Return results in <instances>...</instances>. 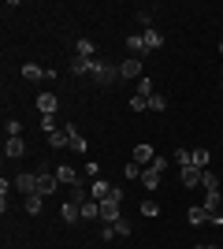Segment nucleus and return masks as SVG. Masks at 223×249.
<instances>
[{
  "instance_id": "24",
  "label": "nucleus",
  "mask_w": 223,
  "mask_h": 249,
  "mask_svg": "<svg viewBox=\"0 0 223 249\" xmlns=\"http://www.w3.org/2000/svg\"><path fill=\"white\" fill-rule=\"evenodd\" d=\"M49 145H52V149H67V126H64V130H52V134H49Z\"/></svg>"
},
{
  "instance_id": "2",
  "label": "nucleus",
  "mask_w": 223,
  "mask_h": 249,
  "mask_svg": "<svg viewBox=\"0 0 223 249\" xmlns=\"http://www.w3.org/2000/svg\"><path fill=\"white\" fill-rule=\"evenodd\" d=\"M56 190H60L56 171H37V194H41V197H49V194H56Z\"/></svg>"
},
{
  "instance_id": "37",
  "label": "nucleus",
  "mask_w": 223,
  "mask_h": 249,
  "mask_svg": "<svg viewBox=\"0 0 223 249\" xmlns=\"http://www.w3.org/2000/svg\"><path fill=\"white\" fill-rule=\"evenodd\" d=\"M149 167H156L160 175H164V171H168V160H164V156H156V160H153V164H149Z\"/></svg>"
},
{
  "instance_id": "12",
  "label": "nucleus",
  "mask_w": 223,
  "mask_h": 249,
  "mask_svg": "<svg viewBox=\"0 0 223 249\" xmlns=\"http://www.w3.org/2000/svg\"><path fill=\"white\" fill-rule=\"evenodd\" d=\"M127 52H130V56H134V60H141V56H145V37H141V34H130V37H127Z\"/></svg>"
},
{
  "instance_id": "16",
  "label": "nucleus",
  "mask_w": 223,
  "mask_h": 249,
  "mask_svg": "<svg viewBox=\"0 0 223 249\" xmlns=\"http://www.w3.org/2000/svg\"><path fill=\"white\" fill-rule=\"evenodd\" d=\"M138 182H141V186H145V190H156V186H160V171H156V167H145Z\"/></svg>"
},
{
  "instance_id": "10",
  "label": "nucleus",
  "mask_w": 223,
  "mask_h": 249,
  "mask_svg": "<svg viewBox=\"0 0 223 249\" xmlns=\"http://www.w3.org/2000/svg\"><path fill=\"white\" fill-rule=\"evenodd\" d=\"M56 178H60V186H74V182H82L78 171H74L71 164H60V167H56Z\"/></svg>"
},
{
  "instance_id": "13",
  "label": "nucleus",
  "mask_w": 223,
  "mask_h": 249,
  "mask_svg": "<svg viewBox=\"0 0 223 249\" xmlns=\"http://www.w3.org/2000/svg\"><path fill=\"white\" fill-rule=\"evenodd\" d=\"M19 71H22V78H26V82H37V78H49V71H45V67H37V63H22Z\"/></svg>"
},
{
  "instance_id": "29",
  "label": "nucleus",
  "mask_w": 223,
  "mask_h": 249,
  "mask_svg": "<svg viewBox=\"0 0 223 249\" xmlns=\"http://www.w3.org/2000/svg\"><path fill=\"white\" fill-rule=\"evenodd\" d=\"M138 93L141 97H153V78H149V74H141V78H138Z\"/></svg>"
},
{
  "instance_id": "3",
  "label": "nucleus",
  "mask_w": 223,
  "mask_h": 249,
  "mask_svg": "<svg viewBox=\"0 0 223 249\" xmlns=\"http://www.w3.org/2000/svg\"><path fill=\"white\" fill-rule=\"evenodd\" d=\"M11 186H15V190H22V194L30 197V194H37V175H30V171H19Z\"/></svg>"
},
{
  "instance_id": "1",
  "label": "nucleus",
  "mask_w": 223,
  "mask_h": 249,
  "mask_svg": "<svg viewBox=\"0 0 223 249\" xmlns=\"http://www.w3.org/2000/svg\"><path fill=\"white\" fill-rule=\"evenodd\" d=\"M93 78H97V86H108L119 78V67H112L108 60H93Z\"/></svg>"
},
{
  "instance_id": "35",
  "label": "nucleus",
  "mask_w": 223,
  "mask_h": 249,
  "mask_svg": "<svg viewBox=\"0 0 223 249\" xmlns=\"http://www.w3.org/2000/svg\"><path fill=\"white\" fill-rule=\"evenodd\" d=\"M41 130H45V134H52V130H60V126H56L52 115H41Z\"/></svg>"
},
{
  "instance_id": "26",
  "label": "nucleus",
  "mask_w": 223,
  "mask_h": 249,
  "mask_svg": "<svg viewBox=\"0 0 223 249\" xmlns=\"http://www.w3.org/2000/svg\"><path fill=\"white\" fill-rule=\"evenodd\" d=\"M130 112H149V97L134 93V97H130Z\"/></svg>"
},
{
  "instance_id": "17",
  "label": "nucleus",
  "mask_w": 223,
  "mask_h": 249,
  "mask_svg": "<svg viewBox=\"0 0 223 249\" xmlns=\"http://www.w3.org/2000/svg\"><path fill=\"white\" fill-rule=\"evenodd\" d=\"M141 37H145V49H149V52L164 49V37H160V30H156V26H153V30H145V34H141Z\"/></svg>"
},
{
  "instance_id": "18",
  "label": "nucleus",
  "mask_w": 223,
  "mask_h": 249,
  "mask_svg": "<svg viewBox=\"0 0 223 249\" xmlns=\"http://www.w3.org/2000/svg\"><path fill=\"white\" fill-rule=\"evenodd\" d=\"M71 74H93V60H86V56H74V60H71Z\"/></svg>"
},
{
  "instance_id": "27",
  "label": "nucleus",
  "mask_w": 223,
  "mask_h": 249,
  "mask_svg": "<svg viewBox=\"0 0 223 249\" xmlns=\"http://www.w3.org/2000/svg\"><path fill=\"white\" fill-rule=\"evenodd\" d=\"M149 112H168V101H164L160 93H153L149 97Z\"/></svg>"
},
{
  "instance_id": "23",
  "label": "nucleus",
  "mask_w": 223,
  "mask_h": 249,
  "mask_svg": "<svg viewBox=\"0 0 223 249\" xmlns=\"http://www.w3.org/2000/svg\"><path fill=\"white\" fill-rule=\"evenodd\" d=\"M208 160H212V156H208V149H193V160H190V164L201 167V171H208Z\"/></svg>"
},
{
  "instance_id": "7",
  "label": "nucleus",
  "mask_w": 223,
  "mask_h": 249,
  "mask_svg": "<svg viewBox=\"0 0 223 249\" xmlns=\"http://www.w3.org/2000/svg\"><path fill=\"white\" fill-rule=\"evenodd\" d=\"M89 197H93V201H108V197H112V182L93 178V182H89Z\"/></svg>"
},
{
  "instance_id": "40",
  "label": "nucleus",
  "mask_w": 223,
  "mask_h": 249,
  "mask_svg": "<svg viewBox=\"0 0 223 249\" xmlns=\"http://www.w3.org/2000/svg\"><path fill=\"white\" fill-rule=\"evenodd\" d=\"M220 89H223V78H220Z\"/></svg>"
},
{
  "instance_id": "21",
  "label": "nucleus",
  "mask_w": 223,
  "mask_h": 249,
  "mask_svg": "<svg viewBox=\"0 0 223 249\" xmlns=\"http://www.w3.org/2000/svg\"><path fill=\"white\" fill-rule=\"evenodd\" d=\"M186 219H190L193 227H197V223H208V219H212V216H208V212H205V208H201V205H193V208H190V212H186Z\"/></svg>"
},
{
  "instance_id": "8",
  "label": "nucleus",
  "mask_w": 223,
  "mask_h": 249,
  "mask_svg": "<svg viewBox=\"0 0 223 249\" xmlns=\"http://www.w3.org/2000/svg\"><path fill=\"white\" fill-rule=\"evenodd\" d=\"M119 78H141V60L127 56V60L119 63Z\"/></svg>"
},
{
  "instance_id": "19",
  "label": "nucleus",
  "mask_w": 223,
  "mask_h": 249,
  "mask_svg": "<svg viewBox=\"0 0 223 249\" xmlns=\"http://www.w3.org/2000/svg\"><path fill=\"white\" fill-rule=\"evenodd\" d=\"M205 212H208V216H212V212H220V190H205Z\"/></svg>"
},
{
  "instance_id": "22",
  "label": "nucleus",
  "mask_w": 223,
  "mask_h": 249,
  "mask_svg": "<svg viewBox=\"0 0 223 249\" xmlns=\"http://www.w3.org/2000/svg\"><path fill=\"white\" fill-rule=\"evenodd\" d=\"M41 208H45L41 194H30V197H26V212H30V216H41Z\"/></svg>"
},
{
  "instance_id": "25",
  "label": "nucleus",
  "mask_w": 223,
  "mask_h": 249,
  "mask_svg": "<svg viewBox=\"0 0 223 249\" xmlns=\"http://www.w3.org/2000/svg\"><path fill=\"white\" fill-rule=\"evenodd\" d=\"M141 171H145V167L134 164V160H127V164H123V178H127V182H130V178H141Z\"/></svg>"
},
{
  "instance_id": "31",
  "label": "nucleus",
  "mask_w": 223,
  "mask_h": 249,
  "mask_svg": "<svg viewBox=\"0 0 223 249\" xmlns=\"http://www.w3.org/2000/svg\"><path fill=\"white\" fill-rule=\"evenodd\" d=\"M112 227H116V234H119V238H130V231H134V227L127 223V219H116Z\"/></svg>"
},
{
  "instance_id": "39",
  "label": "nucleus",
  "mask_w": 223,
  "mask_h": 249,
  "mask_svg": "<svg viewBox=\"0 0 223 249\" xmlns=\"http://www.w3.org/2000/svg\"><path fill=\"white\" fill-rule=\"evenodd\" d=\"M193 249H216V246H193Z\"/></svg>"
},
{
  "instance_id": "15",
  "label": "nucleus",
  "mask_w": 223,
  "mask_h": 249,
  "mask_svg": "<svg viewBox=\"0 0 223 249\" xmlns=\"http://www.w3.org/2000/svg\"><path fill=\"white\" fill-rule=\"evenodd\" d=\"M101 219H104V223L123 219V216H119V205H116V201H101Z\"/></svg>"
},
{
  "instance_id": "9",
  "label": "nucleus",
  "mask_w": 223,
  "mask_h": 249,
  "mask_svg": "<svg viewBox=\"0 0 223 249\" xmlns=\"http://www.w3.org/2000/svg\"><path fill=\"white\" fill-rule=\"evenodd\" d=\"M56 104H60L56 93H37V112L41 115H56Z\"/></svg>"
},
{
  "instance_id": "32",
  "label": "nucleus",
  "mask_w": 223,
  "mask_h": 249,
  "mask_svg": "<svg viewBox=\"0 0 223 249\" xmlns=\"http://www.w3.org/2000/svg\"><path fill=\"white\" fill-rule=\"evenodd\" d=\"M190 160H193V153H186V149H175V164H179V167H190Z\"/></svg>"
},
{
  "instance_id": "41",
  "label": "nucleus",
  "mask_w": 223,
  "mask_h": 249,
  "mask_svg": "<svg viewBox=\"0 0 223 249\" xmlns=\"http://www.w3.org/2000/svg\"><path fill=\"white\" fill-rule=\"evenodd\" d=\"M220 52H223V41H220Z\"/></svg>"
},
{
  "instance_id": "11",
  "label": "nucleus",
  "mask_w": 223,
  "mask_h": 249,
  "mask_svg": "<svg viewBox=\"0 0 223 249\" xmlns=\"http://www.w3.org/2000/svg\"><path fill=\"white\" fill-rule=\"evenodd\" d=\"M4 156H11V160H15V156H26V142H22V138H4Z\"/></svg>"
},
{
  "instance_id": "34",
  "label": "nucleus",
  "mask_w": 223,
  "mask_h": 249,
  "mask_svg": "<svg viewBox=\"0 0 223 249\" xmlns=\"http://www.w3.org/2000/svg\"><path fill=\"white\" fill-rule=\"evenodd\" d=\"M82 175H86V178H101V167H97V160H89V164L82 167Z\"/></svg>"
},
{
  "instance_id": "14",
  "label": "nucleus",
  "mask_w": 223,
  "mask_h": 249,
  "mask_svg": "<svg viewBox=\"0 0 223 249\" xmlns=\"http://www.w3.org/2000/svg\"><path fill=\"white\" fill-rule=\"evenodd\" d=\"M60 216H64L67 223H78V219H82V205H74V201H64V208H60Z\"/></svg>"
},
{
  "instance_id": "28",
  "label": "nucleus",
  "mask_w": 223,
  "mask_h": 249,
  "mask_svg": "<svg viewBox=\"0 0 223 249\" xmlns=\"http://www.w3.org/2000/svg\"><path fill=\"white\" fill-rule=\"evenodd\" d=\"M201 186L205 190H220V178H216L212 171H201Z\"/></svg>"
},
{
  "instance_id": "20",
  "label": "nucleus",
  "mask_w": 223,
  "mask_h": 249,
  "mask_svg": "<svg viewBox=\"0 0 223 249\" xmlns=\"http://www.w3.org/2000/svg\"><path fill=\"white\" fill-rule=\"evenodd\" d=\"M74 56H86V60H97V56H93V41H89V37H78V41H74Z\"/></svg>"
},
{
  "instance_id": "30",
  "label": "nucleus",
  "mask_w": 223,
  "mask_h": 249,
  "mask_svg": "<svg viewBox=\"0 0 223 249\" xmlns=\"http://www.w3.org/2000/svg\"><path fill=\"white\" fill-rule=\"evenodd\" d=\"M4 130H8V138H22V123H19V119H8Z\"/></svg>"
},
{
  "instance_id": "5",
  "label": "nucleus",
  "mask_w": 223,
  "mask_h": 249,
  "mask_svg": "<svg viewBox=\"0 0 223 249\" xmlns=\"http://www.w3.org/2000/svg\"><path fill=\"white\" fill-rule=\"evenodd\" d=\"M130 156H134V164L149 167V164H153V160H156V149H153V145H145V142H141V145H134V153H130Z\"/></svg>"
},
{
  "instance_id": "36",
  "label": "nucleus",
  "mask_w": 223,
  "mask_h": 249,
  "mask_svg": "<svg viewBox=\"0 0 223 249\" xmlns=\"http://www.w3.org/2000/svg\"><path fill=\"white\" fill-rule=\"evenodd\" d=\"M112 238H119L116 227H112V223H104V231H101V242H112Z\"/></svg>"
},
{
  "instance_id": "38",
  "label": "nucleus",
  "mask_w": 223,
  "mask_h": 249,
  "mask_svg": "<svg viewBox=\"0 0 223 249\" xmlns=\"http://www.w3.org/2000/svg\"><path fill=\"white\" fill-rule=\"evenodd\" d=\"M123 197H127V194H123L119 186H112V197H108V201H116V205H123Z\"/></svg>"
},
{
  "instance_id": "4",
  "label": "nucleus",
  "mask_w": 223,
  "mask_h": 249,
  "mask_svg": "<svg viewBox=\"0 0 223 249\" xmlns=\"http://www.w3.org/2000/svg\"><path fill=\"white\" fill-rule=\"evenodd\" d=\"M86 145H89V142H86L82 130H78V126H67V149H71V153H86Z\"/></svg>"
},
{
  "instance_id": "6",
  "label": "nucleus",
  "mask_w": 223,
  "mask_h": 249,
  "mask_svg": "<svg viewBox=\"0 0 223 249\" xmlns=\"http://www.w3.org/2000/svg\"><path fill=\"white\" fill-rule=\"evenodd\" d=\"M179 178H182V186L193 190V186H201V167H179Z\"/></svg>"
},
{
  "instance_id": "33",
  "label": "nucleus",
  "mask_w": 223,
  "mask_h": 249,
  "mask_svg": "<svg viewBox=\"0 0 223 249\" xmlns=\"http://www.w3.org/2000/svg\"><path fill=\"white\" fill-rule=\"evenodd\" d=\"M141 216H160V205L156 201H141Z\"/></svg>"
}]
</instances>
